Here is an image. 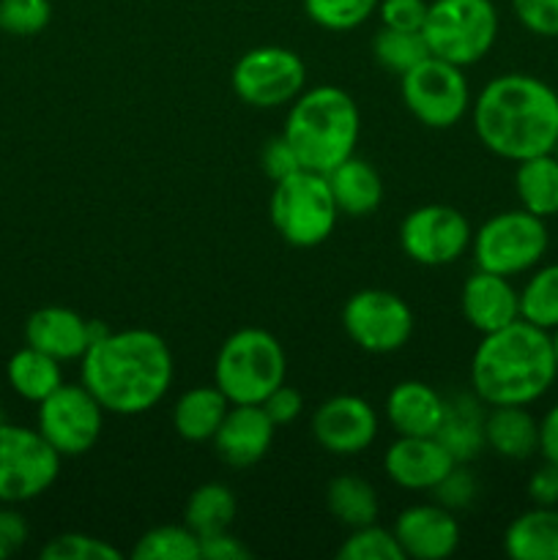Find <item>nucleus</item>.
Listing matches in <instances>:
<instances>
[{
  "mask_svg": "<svg viewBox=\"0 0 558 560\" xmlns=\"http://www.w3.org/2000/svg\"><path fill=\"white\" fill-rule=\"evenodd\" d=\"M80 361L82 386L98 399L104 413L142 416L173 386L170 345L148 328L102 331Z\"/></svg>",
  "mask_w": 558,
  "mask_h": 560,
  "instance_id": "1",
  "label": "nucleus"
},
{
  "mask_svg": "<svg viewBox=\"0 0 558 560\" xmlns=\"http://www.w3.org/2000/svg\"><path fill=\"white\" fill-rule=\"evenodd\" d=\"M481 145L507 162L550 153L558 137V93L534 74L492 77L470 102Z\"/></svg>",
  "mask_w": 558,
  "mask_h": 560,
  "instance_id": "2",
  "label": "nucleus"
},
{
  "mask_svg": "<svg viewBox=\"0 0 558 560\" xmlns=\"http://www.w3.org/2000/svg\"><path fill=\"white\" fill-rule=\"evenodd\" d=\"M558 377L553 337L545 328L514 320L481 334L470 359V388L487 405H534Z\"/></svg>",
  "mask_w": 558,
  "mask_h": 560,
  "instance_id": "3",
  "label": "nucleus"
},
{
  "mask_svg": "<svg viewBox=\"0 0 558 560\" xmlns=\"http://www.w3.org/2000/svg\"><path fill=\"white\" fill-rule=\"evenodd\" d=\"M361 118L353 96L337 85H317L301 91L288 104L284 140L299 153L304 170L326 175L356 153Z\"/></svg>",
  "mask_w": 558,
  "mask_h": 560,
  "instance_id": "4",
  "label": "nucleus"
},
{
  "mask_svg": "<svg viewBox=\"0 0 558 560\" xmlns=\"http://www.w3.org/2000/svg\"><path fill=\"white\" fill-rule=\"evenodd\" d=\"M288 375V355L266 328H239L219 348L213 383L230 405H260Z\"/></svg>",
  "mask_w": 558,
  "mask_h": 560,
  "instance_id": "5",
  "label": "nucleus"
},
{
  "mask_svg": "<svg viewBox=\"0 0 558 560\" xmlns=\"http://www.w3.org/2000/svg\"><path fill=\"white\" fill-rule=\"evenodd\" d=\"M268 217L284 244L312 249L328 241L337 228L339 208L323 173L304 170L277 180L268 200Z\"/></svg>",
  "mask_w": 558,
  "mask_h": 560,
  "instance_id": "6",
  "label": "nucleus"
},
{
  "mask_svg": "<svg viewBox=\"0 0 558 560\" xmlns=\"http://www.w3.org/2000/svg\"><path fill=\"white\" fill-rule=\"evenodd\" d=\"M498 27L501 20L492 0H432L421 36L430 55L465 69L490 52Z\"/></svg>",
  "mask_w": 558,
  "mask_h": 560,
  "instance_id": "7",
  "label": "nucleus"
},
{
  "mask_svg": "<svg viewBox=\"0 0 558 560\" xmlns=\"http://www.w3.org/2000/svg\"><path fill=\"white\" fill-rule=\"evenodd\" d=\"M547 246L550 235L545 219L534 217L525 208L496 213L470 238L476 268L509 279L534 271L545 260Z\"/></svg>",
  "mask_w": 558,
  "mask_h": 560,
  "instance_id": "8",
  "label": "nucleus"
},
{
  "mask_svg": "<svg viewBox=\"0 0 558 560\" xmlns=\"http://www.w3.org/2000/svg\"><path fill=\"white\" fill-rule=\"evenodd\" d=\"M399 96L405 109L427 129H452L470 109L465 71L435 55L399 77Z\"/></svg>",
  "mask_w": 558,
  "mask_h": 560,
  "instance_id": "9",
  "label": "nucleus"
},
{
  "mask_svg": "<svg viewBox=\"0 0 558 560\" xmlns=\"http://www.w3.org/2000/svg\"><path fill=\"white\" fill-rule=\"evenodd\" d=\"M60 454L31 427L0 419V503H27L44 495L60 474Z\"/></svg>",
  "mask_w": 558,
  "mask_h": 560,
  "instance_id": "10",
  "label": "nucleus"
},
{
  "mask_svg": "<svg viewBox=\"0 0 558 560\" xmlns=\"http://www.w3.org/2000/svg\"><path fill=\"white\" fill-rule=\"evenodd\" d=\"M342 328L364 353H397L414 337V312L392 290L367 288L345 301Z\"/></svg>",
  "mask_w": 558,
  "mask_h": 560,
  "instance_id": "11",
  "label": "nucleus"
},
{
  "mask_svg": "<svg viewBox=\"0 0 558 560\" xmlns=\"http://www.w3.org/2000/svg\"><path fill=\"white\" fill-rule=\"evenodd\" d=\"M230 82L249 107H288L306 88V66L288 47H255L235 60Z\"/></svg>",
  "mask_w": 558,
  "mask_h": 560,
  "instance_id": "12",
  "label": "nucleus"
},
{
  "mask_svg": "<svg viewBox=\"0 0 558 560\" xmlns=\"http://www.w3.org/2000/svg\"><path fill=\"white\" fill-rule=\"evenodd\" d=\"M36 430L60 457H82L102 438L104 408L82 383H63L38 402Z\"/></svg>",
  "mask_w": 558,
  "mask_h": 560,
  "instance_id": "13",
  "label": "nucleus"
},
{
  "mask_svg": "<svg viewBox=\"0 0 558 560\" xmlns=\"http://www.w3.org/2000/svg\"><path fill=\"white\" fill-rule=\"evenodd\" d=\"M474 230L470 222L452 206H419L399 224V249L408 260L427 268L457 262L470 249Z\"/></svg>",
  "mask_w": 558,
  "mask_h": 560,
  "instance_id": "14",
  "label": "nucleus"
},
{
  "mask_svg": "<svg viewBox=\"0 0 558 560\" xmlns=\"http://www.w3.org/2000/svg\"><path fill=\"white\" fill-rule=\"evenodd\" d=\"M377 413L364 397L337 394L312 413V438L334 457H356L377 438Z\"/></svg>",
  "mask_w": 558,
  "mask_h": 560,
  "instance_id": "15",
  "label": "nucleus"
},
{
  "mask_svg": "<svg viewBox=\"0 0 558 560\" xmlns=\"http://www.w3.org/2000/svg\"><path fill=\"white\" fill-rule=\"evenodd\" d=\"M454 465V457L435 435H397L383 454L388 479L410 492H432Z\"/></svg>",
  "mask_w": 558,
  "mask_h": 560,
  "instance_id": "16",
  "label": "nucleus"
},
{
  "mask_svg": "<svg viewBox=\"0 0 558 560\" xmlns=\"http://www.w3.org/2000/svg\"><path fill=\"white\" fill-rule=\"evenodd\" d=\"M394 536L405 558L446 560L460 547V523L441 503H416L399 512Z\"/></svg>",
  "mask_w": 558,
  "mask_h": 560,
  "instance_id": "17",
  "label": "nucleus"
},
{
  "mask_svg": "<svg viewBox=\"0 0 558 560\" xmlns=\"http://www.w3.org/2000/svg\"><path fill=\"white\" fill-rule=\"evenodd\" d=\"M102 331L107 328L85 320L69 306H42L27 317L25 342L63 364V361H80Z\"/></svg>",
  "mask_w": 558,
  "mask_h": 560,
  "instance_id": "18",
  "label": "nucleus"
},
{
  "mask_svg": "<svg viewBox=\"0 0 558 560\" xmlns=\"http://www.w3.org/2000/svg\"><path fill=\"white\" fill-rule=\"evenodd\" d=\"M277 424L263 405H230L222 427L213 435V452L230 468H252L268 454Z\"/></svg>",
  "mask_w": 558,
  "mask_h": 560,
  "instance_id": "19",
  "label": "nucleus"
},
{
  "mask_svg": "<svg viewBox=\"0 0 558 560\" xmlns=\"http://www.w3.org/2000/svg\"><path fill=\"white\" fill-rule=\"evenodd\" d=\"M460 310L474 331L492 334L520 320V290L509 277L476 268L463 284Z\"/></svg>",
  "mask_w": 558,
  "mask_h": 560,
  "instance_id": "20",
  "label": "nucleus"
},
{
  "mask_svg": "<svg viewBox=\"0 0 558 560\" xmlns=\"http://www.w3.org/2000/svg\"><path fill=\"white\" fill-rule=\"evenodd\" d=\"M446 399L421 381H403L388 392L386 419L397 435H438Z\"/></svg>",
  "mask_w": 558,
  "mask_h": 560,
  "instance_id": "21",
  "label": "nucleus"
},
{
  "mask_svg": "<svg viewBox=\"0 0 558 560\" xmlns=\"http://www.w3.org/2000/svg\"><path fill=\"white\" fill-rule=\"evenodd\" d=\"M485 446L498 457L523 463L539 454V419L528 405H496L485 416Z\"/></svg>",
  "mask_w": 558,
  "mask_h": 560,
  "instance_id": "22",
  "label": "nucleus"
},
{
  "mask_svg": "<svg viewBox=\"0 0 558 560\" xmlns=\"http://www.w3.org/2000/svg\"><path fill=\"white\" fill-rule=\"evenodd\" d=\"M326 180L339 213H345V217H370L383 202L381 173L370 162L356 156V153L334 170H328Z\"/></svg>",
  "mask_w": 558,
  "mask_h": 560,
  "instance_id": "23",
  "label": "nucleus"
},
{
  "mask_svg": "<svg viewBox=\"0 0 558 560\" xmlns=\"http://www.w3.org/2000/svg\"><path fill=\"white\" fill-rule=\"evenodd\" d=\"M485 408L487 405L474 392L446 399V413H443L441 430L435 438L446 446L454 463L468 465L485 448Z\"/></svg>",
  "mask_w": 558,
  "mask_h": 560,
  "instance_id": "24",
  "label": "nucleus"
},
{
  "mask_svg": "<svg viewBox=\"0 0 558 560\" xmlns=\"http://www.w3.org/2000/svg\"><path fill=\"white\" fill-rule=\"evenodd\" d=\"M512 560H558V506H534L518 514L503 534Z\"/></svg>",
  "mask_w": 558,
  "mask_h": 560,
  "instance_id": "25",
  "label": "nucleus"
},
{
  "mask_svg": "<svg viewBox=\"0 0 558 560\" xmlns=\"http://www.w3.org/2000/svg\"><path fill=\"white\" fill-rule=\"evenodd\" d=\"M230 410V399L213 386H195L173 405V430L186 443H211Z\"/></svg>",
  "mask_w": 558,
  "mask_h": 560,
  "instance_id": "26",
  "label": "nucleus"
},
{
  "mask_svg": "<svg viewBox=\"0 0 558 560\" xmlns=\"http://www.w3.org/2000/svg\"><path fill=\"white\" fill-rule=\"evenodd\" d=\"M514 191L520 208L539 219L558 217V159L550 153H539L518 162L514 170Z\"/></svg>",
  "mask_w": 558,
  "mask_h": 560,
  "instance_id": "27",
  "label": "nucleus"
},
{
  "mask_svg": "<svg viewBox=\"0 0 558 560\" xmlns=\"http://www.w3.org/2000/svg\"><path fill=\"white\" fill-rule=\"evenodd\" d=\"M5 377H9V386L16 397L36 405L44 402L55 388L63 386L60 361L31 348V345L11 355L9 364H5Z\"/></svg>",
  "mask_w": 558,
  "mask_h": 560,
  "instance_id": "28",
  "label": "nucleus"
},
{
  "mask_svg": "<svg viewBox=\"0 0 558 560\" xmlns=\"http://www.w3.org/2000/svg\"><path fill=\"white\" fill-rule=\"evenodd\" d=\"M326 509L339 525L345 528H361V525L377 523V503L375 487L356 474H339L328 481L326 487Z\"/></svg>",
  "mask_w": 558,
  "mask_h": 560,
  "instance_id": "29",
  "label": "nucleus"
},
{
  "mask_svg": "<svg viewBox=\"0 0 558 560\" xmlns=\"http://www.w3.org/2000/svg\"><path fill=\"white\" fill-rule=\"evenodd\" d=\"M235 512H239V503H235L233 490L228 485H219V481H208V485L197 487L186 501L184 523L200 539H206V536L230 530Z\"/></svg>",
  "mask_w": 558,
  "mask_h": 560,
  "instance_id": "30",
  "label": "nucleus"
},
{
  "mask_svg": "<svg viewBox=\"0 0 558 560\" xmlns=\"http://www.w3.org/2000/svg\"><path fill=\"white\" fill-rule=\"evenodd\" d=\"M520 320L545 331L558 328V262L536 266L520 288Z\"/></svg>",
  "mask_w": 558,
  "mask_h": 560,
  "instance_id": "31",
  "label": "nucleus"
},
{
  "mask_svg": "<svg viewBox=\"0 0 558 560\" xmlns=\"http://www.w3.org/2000/svg\"><path fill=\"white\" fill-rule=\"evenodd\" d=\"M135 560H200V536L186 523L156 525L137 539Z\"/></svg>",
  "mask_w": 558,
  "mask_h": 560,
  "instance_id": "32",
  "label": "nucleus"
},
{
  "mask_svg": "<svg viewBox=\"0 0 558 560\" xmlns=\"http://www.w3.org/2000/svg\"><path fill=\"white\" fill-rule=\"evenodd\" d=\"M372 55H375L377 66L403 77L416 63L430 58V47H427L421 31H397V27L381 25V31L372 38Z\"/></svg>",
  "mask_w": 558,
  "mask_h": 560,
  "instance_id": "33",
  "label": "nucleus"
},
{
  "mask_svg": "<svg viewBox=\"0 0 558 560\" xmlns=\"http://www.w3.org/2000/svg\"><path fill=\"white\" fill-rule=\"evenodd\" d=\"M339 560H405L403 547H399L394 530L381 528L377 523L361 525L350 530L348 539L339 545Z\"/></svg>",
  "mask_w": 558,
  "mask_h": 560,
  "instance_id": "34",
  "label": "nucleus"
},
{
  "mask_svg": "<svg viewBox=\"0 0 558 560\" xmlns=\"http://www.w3.org/2000/svg\"><path fill=\"white\" fill-rule=\"evenodd\" d=\"M381 0H304V11L323 31H353L377 11Z\"/></svg>",
  "mask_w": 558,
  "mask_h": 560,
  "instance_id": "35",
  "label": "nucleus"
},
{
  "mask_svg": "<svg viewBox=\"0 0 558 560\" xmlns=\"http://www.w3.org/2000/svg\"><path fill=\"white\" fill-rule=\"evenodd\" d=\"M44 560H120L124 552L91 534H60L38 552Z\"/></svg>",
  "mask_w": 558,
  "mask_h": 560,
  "instance_id": "36",
  "label": "nucleus"
},
{
  "mask_svg": "<svg viewBox=\"0 0 558 560\" xmlns=\"http://www.w3.org/2000/svg\"><path fill=\"white\" fill-rule=\"evenodd\" d=\"M53 20L49 0H0V31L9 36H36Z\"/></svg>",
  "mask_w": 558,
  "mask_h": 560,
  "instance_id": "37",
  "label": "nucleus"
},
{
  "mask_svg": "<svg viewBox=\"0 0 558 560\" xmlns=\"http://www.w3.org/2000/svg\"><path fill=\"white\" fill-rule=\"evenodd\" d=\"M432 495H435V503H441L449 512L457 514L476 501V495H479V481H476V476L465 468V463H457L441 481H438Z\"/></svg>",
  "mask_w": 558,
  "mask_h": 560,
  "instance_id": "38",
  "label": "nucleus"
},
{
  "mask_svg": "<svg viewBox=\"0 0 558 560\" xmlns=\"http://www.w3.org/2000/svg\"><path fill=\"white\" fill-rule=\"evenodd\" d=\"M520 25L542 38H558V0H512Z\"/></svg>",
  "mask_w": 558,
  "mask_h": 560,
  "instance_id": "39",
  "label": "nucleus"
},
{
  "mask_svg": "<svg viewBox=\"0 0 558 560\" xmlns=\"http://www.w3.org/2000/svg\"><path fill=\"white\" fill-rule=\"evenodd\" d=\"M427 0H381L375 14L381 16L383 27L397 31H421L427 20Z\"/></svg>",
  "mask_w": 558,
  "mask_h": 560,
  "instance_id": "40",
  "label": "nucleus"
},
{
  "mask_svg": "<svg viewBox=\"0 0 558 560\" xmlns=\"http://www.w3.org/2000/svg\"><path fill=\"white\" fill-rule=\"evenodd\" d=\"M260 164H263V173H266L268 178L274 180V184H277V180H282V178H288V175L299 173V170H301L299 153H295L293 145L284 140V135L271 137V140L263 145Z\"/></svg>",
  "mask_w": 558,
  "mask_h": 560,
  "instance_id": "41",
  "label": "nucleus"
},
{
  "mask_svg": "<svg viewBox=\"0 0 558 560\" xmlns=\"http://www.w3.org/2000/svg\"><path fill=\"white\" fill-rule=\"evenodd\" d=\"M260 405L274 424L288 427V424H293V421L301 416V410H304V397H301L299 388L282 383V386L274 388V392L268 394Z\"/></svg>",
  "mask_w": 558,
  "mask_h": 560,
  "instance_id": "42",
  "label": "nucleus"
},
{
  "mask_svg": "<svg viewBox=\"0 0 558 560\" xmlns=\"http://www.w3.org/2000/svg\"><path fill=\"white\" fill-rule=\"evenodd\" d=\"M27 523L16 509H11L9 503L0 506V560L16 556L22 547L27 545Z\"/></svg>",
  "mask_w": 558,
  "mask_h": 560,
  "instance_id": "43",
  "label": "nucleus"
},
{
  "mask_svg": "<svg viewBox=\"0 0 558 560\" xmlns=\"http://www.w3.org/2000/svg\"><path fill=\"white\" fill-rule=\"evenodd\" d=\"M252 550L230 530L200 539V560H249Z\"/></svg>",
  "mask_w": 558,
  "mask_h": 560,
  "instance_id": "44",
  "label": "nucleus"
},
{
  "mask_svg": "<svg viewBox=\"0 0 558 560\" xmlns=\"http://www.w3.org/2000/svg\"><path fill=\"white\" fill-rule=\"evenodd\" d=\"M528 498L534 506H558V465L542 463L528 479Z\"/></svg>",
  "mask_w": 558,
  "mask_h": 560,
  "instance_id": "45",
  "label": "nucleus"
},
{
  "mask_svg": "<svg viewBox=\"0 0 558 560\" xmlns=\"http://www.w3.org/2000/svg\"><path fill=\"white\" fill-rule=\"evenodd\" d=\"M539 454L547 463L558 465V402L539 419Z\"/></svg>",
  "mask_w": 558,
  "mask_h": 560,
  "instance_id": "46",
  "label": "nucleus"
},
{
  "mask_svg": "<svg viewBox=\"0 0 558 560\" xmlns=\"http://www.w3.org/2000/svg\"><path fill=\"white\" fill-rule=\"evenodd\" d=\"M550 337H553V353H556V364H558V328L556 331H550Z\"/></svg>",
  "mask_w": 558,
  "mask_h": 560,
  "instance_id": "47",
  "label": "nucleus"
},
{
  "mask_svg": "<svg viewBox=\"0 0 558 560\" xmlns=\"http://www.w3.org/2000/svg\"><path fill=\"white\" fill-rule=\"evenodd\" d=\"M553 156L558 159V137H556V145H553Z\"/></svg>",
  "mask_w": 558,
  "mask_h": 560,
  "instance_id": "48",
  "label": "nucleus"
},
{
  "mask_svg": "<svg viewBox=\"0 0 558 560\" xmlns=\"http://www.w3.org/2000/svg\"><path fill=\"white\" fill-rule=\"evenodd\" d=\"M0 33H3V31H0Z\"/></svg>",
  "mask_w": 558,
  "mask_h": 560,
  "instance_id": "49",
  "label": "nucleus"
}]
</instances>
